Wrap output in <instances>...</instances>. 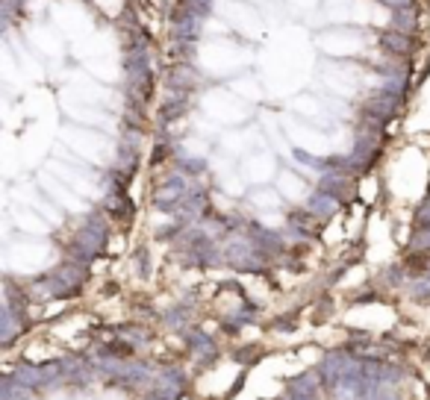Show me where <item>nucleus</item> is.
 <instances>
[{"label": "nucleus", "instance_id": "nucleus-1", "mask_svg": "<svg viewBox=\"0 0 430 400\" xmlns=\"http://www.w3.org/2000/svg\"><path fill=\"white\" fill-rule=\"evenodd\" d=\"M156 400H171V397H168V394H165V397H156Z\"/></svg>", "mask_w": 430, "mask_h": 400}]
</instances>
